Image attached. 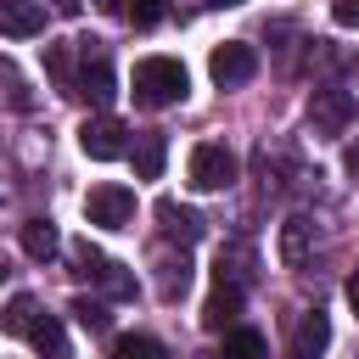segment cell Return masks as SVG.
Returning a JSON list of instances; mask_svg holds the SVG:
<instances>
[{"label": "cell", "instance_id": "obj_1", "mask_svg": "<svg viewBox=\"0 0 359 359\" xmlns=\"http://www.w3.org/2000/svg\"><path fill=\"white\" fill-rule=\"evenodd\" d=\"M185 90H191V79H185V62L180 56H146V62H135V107H146V112H163V107H174V101H185Z\"/></svg>", "mask_w": 359, "mask_h": 359}, {"label": "cell", "instance_id": "obj_2", "mask_svg": "<svg viewBox=\"0 0 359 359\" xmlns=\"http://www.w3.org/2000/svg\"><path fill=\"white\" fill-rule=\"evenodd\" d=\"M185 174H191V191H224L236 180V151L219 140H202V146H191Z\"/></svg>", "mask_w": 359, "mask_h": 359}, {"label": "cell", "instance_id": "obj_3", "mask_svg": "<svg viewBox=\"0 0 359 359\" xmlns=\"http://www.w3.org/2000/svg\"><path fill=\"white\" fill-rule=\"evenodd\" d=\"M353 95L342 90V84H320L314 95H309V123H314V135H342L348 123H353Z\"/></svg>", "mask_w": 359, "mask_h": 359}, {"label": "cell", "instance_id": "obj_4", "mask_svg": "<svg viewBox=\"0 0 359 359\" xmlns=\"http://www.w3.org/2000/svg\"><path fill=\"white\" fill-rule=\"evenodd\" d=\"M208 73H213V84H219V90H236V84H247V79L258 73V50H252V45H241V39H224V45H213Z\"/></svg>", "mask_w": 359, "mask_h": 359}, {"label": "cell", "instance_id": "obj_5", "mask_svg": "<svg viewBox=\"0 0 359 359\" xmlns=\"http://www.w3.org/2000/svg\"><path fill=\"white\" fill-rule=\"evenodd\" d=\"M84 219L101 224V230H123V224L135 219V191H129V185H95V191L84 196Z\"/></svg>", "mask_w": 359, "mask_h": 359}, {"label": "cell", "instance_id": "obj_6", "mask_svg": "<svg viewBox=\"0 0 359 359\" xmlns=\"http://www.w3.org/2000/svg\"><path fill=\"white\" fill-rule=\"evenodd\" d=\"M79 50H84V67H79V84H73V95H84V101L107 107V101H112V62H107L101 39H79Z\"/></svg>", "mask_w": 359, "mask_h": 359}, {"label": "cell", "instance_id": "obj_7", "mask_svg": "<svg viewBox=\"0 0 359 359\" xmlns=\"http://www.w3.org/2000/svg\"><path fill=\"white\" fill-rule=\"evenodd\" d=\"M79 146H84V157H95V163H112V157H123L129 151V129L118 123V118H84V129H79Z\"/></svg>", "mask_w": 359, "mask_h": 359}, {"label": "cell", "instance_id": "obj_8", "mask_svg": "<svg viewBox=\"0 0 359 359\" xmlns=\"http://www.w3.org/2000/svg\"><path fill=\"white\" fill-rule=\"evenodd\" d=\"M0 34H6V39L45 34V6H39V0H0Z\"/></svg>", "mask_w": 359, "mask_h": 359}, {"label": "cell", "instance_id": "obj_9", "mask_svg": "<svg viewBox=\"0 0 359 359\" xmlns=\"http://www.w3.org/2000/svg\"><path fill=\"white\" fill-rule=\"evenodd\" d=\"M157 219H163V236H174V241H185V247H191V241H202V230H208V224H202V213H196V208H180L174 196H163V202H157Z\"/></svg>", "mask_w": 359, "mask_h": 359}, {"label": "cell", "instance_id": "obj_10", "mask_svg": "<svg viewBox=\"0 0 359 359\" xmlns=\"http://www.w3.org/2000/svg\"><path fill=\"white\" fill-rule=\"evenodd\" d=\"M309 241H314V219L309 213H292L280 224V264L286 269H303L309 264Z\"/></svg>", "mask_w": 359, "mask_h": 359}, {"label": "cell", "instance_id": "obj_11", "mask_svg": "<svg viewBox=\"0 0 359 359\" xmlns=\"http://www.w3.org/2000/svg\"><path fill=\"white\" fill-rule=\"evenodd\" d=\"M236 314H241V286L219 275V286H213V297L202 303V325H208V331H224V325H230Z\"/></svg>", "mask_w": 359, "mask_h": 359}, {"label": "cell", "instance_id": "obj_12", "mask_svg": "<svg viewBox=\"0 0 359 359\" xmlns=\"http://www.w3.org/2000/svg\"><path fill=\"white\" fill-rule=\"evenodd\" d=\"M22 337H28L45 359H67V337H62V320H56V314H39V309H34L28 325H22Z\"/></svg>", "mask_w": 359, "mask_h": 359}, {"label": "cell", "instance_id": "obj_13", "mask_svg": "<svg viewBox=\"0 0 359 359\" xmlns=\"http://www.w3.org/2000/svg\"><path fill=\"white\" fill-rule=\"evenodd\" d=\"M325 342H331V325H325L320 309H309V314L297 320V331H292V359H320Z\"/></svg>", "mask_w": 359, "mask_h": 359}, {"label": "cell", "instance_id": "obj_14", "mask_svg": "<svg viewBox=\"0 0 359 359\" xmlns=\"http://www.w3.org/2000/svg\"><path fill=\"white\" fill-rule=\"evenodd\" d=\"M163 163H168V140H163L157 129L135 135V174H140V180H157V174H163Z\"/></svg>", "mask_w": 359, "mask_h": 359}, {"label": "cell", "instance_id": "obj_15", "mask_svg": "<svg viewBox=\"0 0 359 359\" xmlns=\"http://www.w3.org/2000/svg\"><path fill=\"white\" fill-rule=\"evenodd\" d=\"M56 247H62V236H56L50 219H28V224H22V252H28V258L45 264V258H56Z\"/></svg>", "mask_w": 359, "mask_h": 359}, {"label": "cell", "instance_id": "obj_16", "mask_svg": "<svg viewBox=\"0 0 359 359\" xmlns=\"http://www.w3.org/2000/svg\"><path fill=\"white\" fill-rule=\"evenodd\" d=\"M185 286H191V258H185V252H180V258H163V264H157V297L174 303V297H185Z\"/></svg>", "mask_w": 359, "mask_h": 359}, {"label": "cell", "instance_id": "obj_17", "mask_svg": "<svg viewBox=\"0 0 359 359\" xmlns=\"http://www.w3.org/2000/svg\"><path fill=\"white\" fill-rule=\"evenodd\" d=\"M112 359H168V348H163L157 337L123 331V337H112Z\"/></svg>", "mask_w": 359, "mask_h": 359}, {"label": "cell", "instance_id": "obj_18", "mask_svg": "<svg viewBox=\"0 0 359 359\" xmlns=\"http://www.w3.org/2000/svg\"><path fill=\"white\" fill-rule=\"evenodd\" d=\"M79 45V39H73ZM73 45H45V73L62 84V90H73L79 79H73Z\"/></svg>", "mask_w": 359, "mask_h": 359}, {"label": "cell", "instance_id": "obj_19", "mask_svg": "<svg viewBox=\"0 0 359 359\" xmlns=\"http://www.w3.org/2000/svg\"><path fill=\"white\" fill-rule=\"evenodd\" d=\"M264 353H269V348H264V337H258V331H230L219 359H264Z\"/></svg>", "mask_w": 359, "mask_h": 359}, {"label": "cell", "instance_id": "obj_20", "mask_svg": "<svg viewBox=\"0 0 359 359\" xmlns=\"http://www.w3.org/2000/svg\"><path fill=\"white\" fill-rule=\"evenodd\" d=\"M73 320H79L84 331H107V325H112V314H107L95 297H73Z\"/></svg>", "mask_w": 359, "mask_h": 359}, {"label": "cell", "instance_id": "obj_21", "mask_svg": "<svg viewBox=\"0 0 359 359\" xmlns=\"http://www.w3.org/2000/svg\"><path fill=\"white\" fill-rule=\"evenodd\" d=\"M129 17H135V28H157V22L168 17V0H135Z\"/></svg>", "mask_w": 359, "mask_h": 359}, {"label": "cell", "instance_id": "obj_22", "mask_svg": "<svg viewBox=\"0 0 359 359\" xmlns=\"http://www.w3.org/2000/svg\"><path fill=\"white\" fill-rule=\"evenodd\" d=\"M28 314H34V297H28V292H17V297L6 303V331H17V337H22V325H28Z\"/></svg>", "mask_w": 359, "mask_h": 359}, {"label": "cell", "instance_id": "obj_23", "mask_svg": "<svg viewBox=\"0 0 359 359\" xmlns=\"http://www.w3.org/2000/svg\"><path fill=\"white\" fill-rule=\"evenodd\" d=\"M331 22L337 28H359V0H331Z\"/></svg>", "mask_w": 359, "mask_h": 359}, {"label": "cell", "instance_id": "obj_24", "mask_svg": "<svg viewBox=\"0 0 359 359\" xmlns=\"http://www.w3.org/2000/svg\"><path fill=\"white\" fill-rule=\"evenodd\" d=\"M0 79H6V95H11V107H28V90H22V79H17V67H11V62L0 67Z\"/></svg>", "mask_w": 359, "mask_h": 359}, {"label": "cell", "instance_id": "obj_25", "mask_svg": "<svg viewBox=\"0 0 359 359\" xmlns=\"http://www.w3.org/2000/svg\"><path fill=\"white\" fill-rule=\"evenodd\" d=\"M79 6H84V0H50V11H56V17H79Z\"/></svg>", "mask_w": 359, "mask_h": 359}, {"label": "cell", "instance_id": "obj_26", "mask_svg": "<svg viewBox=\"0 0 359 359\" xmlns=\"http://www.w3.org/2000/svg\"><path fill=\"white\" fill-rule=\"evenodd\" d=\"M342 163H348V174H359V140H353V146L342 151Z\"/></svg>", "mask_w": 359, "mask_h": 359}, {"label": "cell", "instance_id": "obj_27", "mask_svg": "<svg viewBox=\"0 0 359 359\" xmlns=\"http://www.w3.org/2000/svg\"><path fill=\"white\" fill-rule=\"evenodd\" d=\"M348 303H353V314H359V269L348 275Z\"/></svg>", "mask_w": 359, "mask_h": 359}, {"label": "cell", "instance_id": "obj_28", "mask_svg": "<svg viewBox=\"0 0 359 359\" xmlns=\"http://www.w3.org/2000/svg\"><path fill=\"white\" fill-rule=\"evenodd\" d=\"M95 6H101L107 17H118V11H123V0H95Z\"/></svg>", "mask_w": 359, "mask_h": 359}, {"label": "cell", "instance_id": "obj_29", "mask_svg": "<svg viewBox=\"0 0 359 359\" xmlns=\"http://www.w3.org/2000/svg\"><path fill=\"white\" fill-rule=\"evenodd\" d=\"M208 6H241V0H208Z\"/></svg>", "mask_w": 359, "mask_h": 359}]
</instances>
